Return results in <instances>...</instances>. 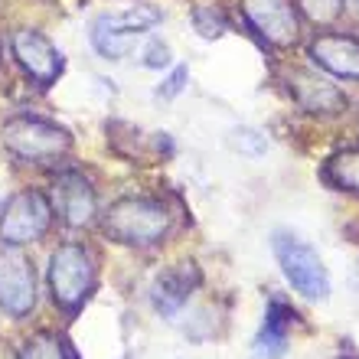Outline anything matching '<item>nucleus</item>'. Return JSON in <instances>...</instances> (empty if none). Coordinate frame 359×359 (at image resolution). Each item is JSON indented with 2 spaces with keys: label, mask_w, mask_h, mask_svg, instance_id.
<instances>
[{
  "label": "nucleus",
  "mask_w": 359,
  "mask_h": 359,
  "mask_svg": "<svg viewBox=\"0 0 359 359\" xmlns=\"http://www.w3.org/2000/svg\"><path fill=\"white\" fill-rule=\"evenodd\" d=\"M245 20L271 46H291L301 36V20L291 0H242Z\"/></svg>",
  "instance_id": "nucleus-10"
},
{
  "label": "nucleus",
  "mask_w": 359,
  "mask_h": 359,
  "mask_svg": "<svg viewBox=\"0 0 359 359\" xmlns=\"http://www.w3.org/2000/svg\"><path fill=\"white\" fill-rule=\"evenodd\" d=\"M144 66H151V69L170 66V49L163 46V43H151V46H147V59H144Z\"/></svg>",
  "instance_id": "nucleus-20"
},
{
  "label": "nucleus",
  "mask_w": 359,
  "mask_h": 359,
  "mask_svg": "<svg viewBox=\"0 0 359 359\" xmlns=\"http://www.w3.org/2000/svg\"><path fill=\"white\" fill-rule=\"evenodd\" d=\"M196 284H199L196 265L193 262H180V265H173L170 271H163L154 281V307L170 317L187 304V297L196 291Z\"/></svg>",
  "instance_id": "nucleus-13"
},
{
  "label": "nucleus",
  "mask_w": 359,
  "mask_h": 359,
  "mask_svg": "<svg viewBox=\"0 0 359 359\" xmlns=\"http://www.w3.org/2000/svg\"><path fill=\"white\" fill-rule=\"evenodd\" d=\"M17 359H72L66 353V343L59 340L56 333H36L23 343Z\"/></svg>",
  "instance_id": "nucleus-16"
},
{
  "label": "nucleus",
  "mask_w": 359,
  "mask_h": 359,
  "mask_svg": "<svg viewBox=\"0 0 359 359\" xmlns=\"http://www.w3.org/2000/svg\"><path fill=\"white\" fill-rule=\"evenodd\" d=\"M311 59L330 76L359 82V39L343 33H323L311 43Z\"/></svg>",
  "instance_id": "nucleus-12"
},
{
  "label": "nucleus",
  "mask_w": 359,
  "mask_h": 359,
  "mask_svg": "<svg viewBox=\"0 0 359 359\" xmlns=\"http://www.w3.org/2000/svg\"><path fill=\"white\" fill-rule=\"evenodd\" d=\"M157 20H161V13L147 4H137V7L121 10V13H104L95 20L92 43L104 59H124L137 49V43L151 33Z\"/></svg>",
  "instance_id": "nucleus-4"
},
{
  "label": "nucleus",
  "mask_w": 359,
  "mask_h": 359,
  "mask_svg": "<svg viewBox=\"0 0 359 359\" xmlns=\"http://www.w3.org/2000/svg\"><path fill=\"white\" fill-rule=\"evenodd\" d=\"M287 88H291L294 102L311 114H337L346 108V95L327 82L323 76H313L311 69H291L287 72Z\"/></svg>",
  "instance_id": "nucleus-11"
},
{
  "label": "nucleus",
  "mask_w": 359,
  "mask_h": 359,
  "mask_svg": "<svg viewBox=\"0 0 359 359\" xmlns=\"http://www.w3.org/2000/svg\"><path fill=\"white\" fill-rule=\"evenodd\" d=\"M98 265L95 255L79 242H66L49 255V294L66 313H76L92 297Z\"/></svg>",
  "instance_id": "nucleus-3"
},
{
  "label": "nucleus",
  "mask_w": 359,
  "mask_h": 359,
  "mask_svg": "<svg viewBox=\"0 0 359 359\" xmlns=\"http://www.w3.org/2000/svg\"><path fill=\"white\" fill-rule=\"evenodd\" d=\"M0 144L23 163H56L72 151V134L56 121L20 114L0 128Z\"/></svg>",
  "instance_id": "nucleus-2"
},
{
  "label": "nucleus",
  "mask_w": 359,
  "mask_h": 359,
  "mask_svg": "<svg viewBox=\"0 0 359 359\" xmlns=\"http://www.w3.org/2000/svg\"><path fill=\"white\" fill-rule=\"evenodd\" d=\"M323 177L330 180L337 189L359 193V151L333 154L330 161H327V167H323Z\"/></svg>",
  "instance_id": "nucleus-15"
},
{
  "label": "nucleus",
  "mask_w": 359,
  "mask_h": 359,
  "mask_svg": "<svg viewBox=\"0 0 359 359\" xmlns=\"http://www.w3.org/2000/svg\"><path fill=\"white\" fill-rule=\"evenodd\" d=\"M10 49H13V59L20 62V69L27 72L36 86H53L62 72V56L59 49L49 43L39 29H13L10 36Z\"/></svg>",
  "instance_id": "nucleus-9"
},
{
  "label": "nucleus",
  "mask_w": 359,
  "mask_h": 359,
  "mask_svg": "<svg viewBox=\"0 0 359 359\" xmlns=\"http://www.w3.org/2000/svg\"><path fill=\"white\" fill-rule=\"evenodd\" d=\"M187 79H189L187 66H177V69L170 72V79H167V82L157 88V98H167V102H170V98H177V95L187 88Z\"/></svg>",
  "instance_id": "nucleus-19"
},
{
  "label": "nucleus",
  "mask_w": 359,
  "mask_h": 359,
  "mask_svg": "<svg viewBox=\"0 0 359 359\" xmlns=\"http://www.w3.org/2000/svg\"><path fill=\"white\" fill-rule=\"evenodd\" d=\"M297 7L304 10V17L313 20V23H333V20L343 13V0H297Z\"/></svg>",
  "instance_id": "nucleus-18"
},
{
  "label": "nucleus",
  "mask_w": 359,
  "mask_h": 359,
  "mask_svg": "<svg viewBox=\"0 0 359 359\" xmlns=\"http://www.w3.org/2000/svg\"><path fill=\"white\" fill-rule=\"evenodd\" d=\"M193 27L199 29V36L219 39L229 29V20H226V13H222L216 4H199V7L193 10Z\"/></svg>",
  "instance_id": "nucleus-17"
},
{
  "label": "nucleus",
  "mask_w": 359,
  "mask_h": 359,
  "mask_svg": "<svg viewBox=\"0 0 359 359\" xmlns=\"http://www.w3.org/2000/svg\"><path fill=\"white\" fill-rule=\"evenodd\" d=\"M170 226H173L170 209L163 206L161 199L151 196L118 199V203L108 206V212L102 219L104 236L118 242V245H134V248H147L163 242Z\"/></svg>",
  "instance_id": "nucleus-1"
},
{
  "label": "nucleus",
  "mask_w": 359,
  "mask_h": 359,
  "mask_svg": "<svg viewBox=\"0 0 359 359\" xmlns=\"http://www.w3.org/2000/svg\"><path fill=\"white\" fill-rule=\"evenodd\" d=\"M0 307L10 317H27L36 307V274L20 248H0Z\"/></svg>",
  "instance_id": "nucleus-7"
},
{
  "label": "nucleus",
  "mask_w": 359,
  "mask_h": 359,
  "mask_svg": "<svg viewBox=\"0 0 359 359\" xmlns=\"http://www.w3.org/2000/svg\"><path fill=\"white\" fill-rule=\"evenodd\" d=\"M49 206L59 212V219L72 229H86L98 216V196H95L92 180L79 170H66L53 180V203Z\"/></svg>",
  "instance_id": "nucleus-8"
},
{
  "label": "nucleus",
  "mask_w": 359,
  "mask_h": 359,
  "mask_svg": "<svg viewBox=\"0 0 359 359\" xmlns=\"http://www.w3.org/2000/svg\"><path fill=\"white\" fill-rule=\"evenodd\" d=\"M53 222V206L39 189H20L17 196L7 199V206L0 212V242L4 245H29L46 236Z\"/></svg>",
  "instance_id": "nucleus-6"
},
{
  "label": "nucleus",
  "mask_w": 359,
  "mask_h": 359,
  "mask_svg": "<svg viewBox=\"0 0 359 359\" xmlns=\"http://www.w3.org/2000/svg\"><path fill=\"white\" fill-rule=\"evenodd\" d=\"M353 4H356V7H359V0H353Z\"/></svg>",
  "instance_id": "nucleus-21"
},
{
  "label": "nucleus",
  "mask_w": 359,
  "mask_h": 359,
  "mask_svg": "<svg viewBox=\"0 0 359 359\" xmlns=\"http://www.w3.org/2000/svg\"><path fill=\"white\" fill-rule=\"evenodd\" d=\"M271 245H274V255H278V265H281L284 278L294 284V291L311 297V301H323L330 294L327 268H323L320 255L307 242L287 236V232H278L271 238Z\"/></svg>",
  "instance_id": "nucleus-5"
},
{
  "label": "nucleus",
  "mask_w": 359,
  "mask_h": 359,
  "mask_svg": "<svg viewBox=\"0 0 359 359\" xmlns=\"http://www.w3.org/2000/svg\"><path fill=\"white\" fill-rule=\"evenodd\" d=\"M294 323V311L284 301H271L265 311V323L255 340V359H278L287 350V333Z\"/></svg>",
  "instance_id": "nucleus-14"
}]
</instances>
